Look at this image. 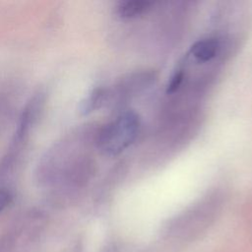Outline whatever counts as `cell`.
I'll use <instances>...</instances> for the list:
<instances>
[{"label": "cell", "mask_w": 252, "mask_h": 252, "mask_svg": "<svg viewBox=\"0 0 252 252\" xmlns=\"http://www.w3.org/2000/svg\"><path fill=\"white\" fill-rule=\"evenodd\" d=\"M139 119L133 112H125L105 125L99 135L97 144L106 155L115 156L128 148L139 132Z\"/></svg>", "instance_id": "cell-1"}, {"label": "cell", "mask_w": 252, "mask_h": 252, "mask_svg": "<svg viewBox=\"0 0 252 252\" xmlns=\"http://www.w3.org/2000/svg\"><path fill=\"white\" fill-rule=\"evenodd\" d=\"M220 50V41L216 37H207L196 41L190 49L191 55L199 62H209Z\"/></svg>", "instance_id": "cell-2"}, {"label": "cell", "mask_w": 252, "mask_h": 252, "mask_svg": "<svg viewBox=\"0 0 252 252\" xmlns=\"http://www.w3.org/2000/svg\"><path fill=\"white\" fill-rule=\"evenodd\" d=\"M152 5V2L146 0L123 1L118 5L117 13L123 19H133L150 10Z\"/></svg>", "instance_id": "cell-3"}, {"label": "cell", "mask_w": 252, "mask_h": 252, "mask_svg": "<svg viewBox=\"0 0 252 252\" xmlns=\"http://www.w3.org/2000/svg\"><path fill=\"white\" fill-rule=\"evenodd\" d=\"M183 72L182 71H178L176 72L172 77H171V80L168 84V87H167V92L168 93H174L182 84V81H183Z\"/></svg>", "instance_id": "cell-4"}, {"label": "cell", "mask_w": 252, "mask_h": 252, "mask_svg": "<svg viewBox=\"0 0 252 252\" xmlns=\"http://www.w3.org/2000/svg\"><path fill=\"white\" fill-rule=\"evenodd\" d=\"M12 201V195L5 189H0V212H2Z\"/></svg>", "instance_id": "cell-5"}]
</instances>
